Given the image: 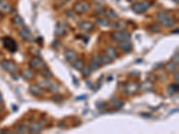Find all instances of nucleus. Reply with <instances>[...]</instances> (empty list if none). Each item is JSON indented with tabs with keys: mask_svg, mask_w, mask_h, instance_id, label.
<instances>
[{
	"mask_svg": "<svg viewBox=\"0 0 179 134\" xmlns=\"http://www.w3.org/2000/svg\"><path fill=\"white\" fill-rule=\"evenodd\" d=\"M30 66L32 67V68H34V69L39 70V72H40L41 70H43L44 68L47 67V66H46V64H45V63H44L40 58H39V57H34V58H32V59L31 60V62H30Z\"/></svg>",
	"mask_w": 179,
	"mask_h": 134,
	"instance_id": "423d86ee",
	"label": "nucleus"
},
{
	"mask_svg": "<svg viewBox=\"0 0 179 134\" xmlns=\"http://www.w3.org/2000/svg\"><path fill=\"white\" fill-rule=\"evenodd\" d=\"M3 102V99H2V95H1V93H0V104H1Z\"/></svg>",
	"mask_w": 179,
	"mask_h": 134,
	"instance_id": "7c9ffc66",
	"label": "nucleus"
},
{
	"mask_svg": "<svg viewBox=\"0 0 179 134\" xmlns=\"http://www.w3.org/2000/svg\"><path fill=\"white\" fill-rule=\"evenodd\" d=\"M11 10H12V8H11L10 5L8 3H7L5 1L0 2V12H2V13H10Z\"/></svg>",
	"mask_w": 179,
	"mask_h": 134,
	"instance_id": "6ab92c4d",
	"label": "nucleus"
},
{
	"mask_svg": "<svg viewBox=\"0 0 179 134\" xmlns=\"http://www.w3.org/2000/svg\"><path fill=\"white\" fill-rule=\"evenodd\" d=\"M151 7V4L147 1H141L132 6V10L136 14H143Z\"/></svg>",
	"mask_w": 179,
	"mask_h": 134,
	"instance_id": "20e7f679",
	"label": "nucleus"
},
{
	"mask_svg": "<svg viewBox=\"0 0 179 134\" xmlns=\"http://www.w3.org/2000/svg\"><path fill=\"white\" fill-rule=\"evenodd\" d=\"M80 29L83 31H91L93 30V24L90 22H82L80 23Z\"/></svg>",
	"mask_w": 179,
	"mask_h": 134,
	"instance_id": "f3484780",
	"label": "nucleus"
},
{
	"mask_svg": "<svg viewBox=\"0 0 179 134\" xmlns=\"http://www.w3.org/2000/svg\"><path fill=\"white\" fill-rule=\"evenodd\" d=\"M25 130H26V127H25L24 125H23V124L17 125V126L15 127V131H17L18 133H23Z\"/></svg>",
	"mask_w": 179,
	"mask_h": 134,
	"instance_id": "cd10ccee",
	"label": "nucleus"
},
{
	"mask_svg": "<svg viewBox=\"0 0 179 134\" xmlns=\"http://www.w3.org/2000/svg\"><path fill=\"white\" fill-rule=\"evenodd\" d=\"M0 132H1V130H0Z\"/></svg>",
	"mask_w": 179,
	"mask_h": 134,
	"instance_id": "c9c22d12",
	"label": "nucleus"
},
{
	"mask_svg": "<svg viewBox=\"0 0 179 134\" xmlns=\"http://www.w3.org/2000/svg\"><path fill=\"white\" fill-rule=\"evenodd\" d=\"M39 86L41 87L42 88L48 89V91H50V92H55V93H57L58 89H59L58 87L55 83H53V82H51V81H49L48 80H39Z\"/></svg>",
	"mask_w": 179,
	"mask_h": 134,
	"instance_id": "39448f33",
	"label": "nucleus"
},
{
	"mask_svg": "<svg viewBox=\"0 0 179 134\" xmlns=\"http://www.w3.org/2000/svg\"><path fill=\"white\" fill-rule=\"evenodd\" d=\"M42 88L41 87H39V85H32V86H31L30 87V92L32 94V95H34V96H36V97H40V96H42V94H43V91H42Z\"/></svg>",
	"mask_w": 179,
	"mask_h": 134,
	"instance_id": "4468645a",
	"label": "nucleus"
},
{
	"mask_svg": "<svg viewBox=\"0 0 179 134\" xmlns=\"http://www.w3.org/2000/svg\"><path fill=\"white\" fill-rule=\"evenodd\" d=\"M2 19V14H1V13H0V20Z\"/></svg>",
	"mask_w": 179,
	"mask_h": 134,
	"instance_id": "72a5a7b5",
	"label": "nucleus"
},
{
	"mask_svg": "<svg viewBox=\"0 0 179 134\" xmlns=\"http://www.w3.org/2000/svg\"><path fill=\"white\" fill-rule=\"evenodd\" d=\"M111 105H112V106L115 107L116 109H119V108H121V107L124 106V102H122V101L119 100V99H113V100L111 101Z\"/></svg>",
	"mask_w": 179,
	"mask_h": 134,
	"instance_id": "393cba45",
	"label": "nucleus"
},
{
	"mask_svg": "<svg viewBox=\"0 0 179 134\" xmlns=\"http://www.w3.org/2000/svg\"><path fill=\"white\" fill-rule=\"evenodd\" d=\"M1 112H2V106H0V113H1Z\"/></svg>",
	"mask_w": 179,
	"mask_h": 134,
	"instance_id": "473e14b6",
	"label": "nucleus"
},
{
	"mask_svg": "<svg viewBox=\"0 0 179 134\" xmlns=\"http://www.w3.org/2000/svg\"><path fill=\"white\" fill-rule=\"evenodd\" d=\"M12 22L18 28H22V27H24V22H23V20L19 16V15H16L15 16L13 19H12Z\"/></svg>",
	"mask_w": 179,
	"mask_h": 134,
	"instance_id": "aec40b11",
	"label": "nucleus"
},
{
	"mask_svg": "<svg viewBox=\"0 0 179 134\" xmlns=\"http://www.w3.org/2000/svg\"><path fill=\"white\" fill-rule=\"evenodd\" d=\"M139 88V86L135 83H128L124 86V93L127 95H131V94H134Z\"/></svg>",
	"mask_w": 179,
	"mask_h": 134,
	"instance_id": "9b49d317",
	"label": "nucleus"
},
{
	"mask_svg": "<svg viewBox=\"0 0 179 134\" xmlns=\"http://www.w3.org/2000/svg\"><path fill=\"white\" fill-rule=\"evenodd\" d=\"M20 36L26 41L28 42H31L33 41V36L31 31L30 30V29L28 27H23L21 31H20Z\"/></svg>",
	"mask_w": 179,
	"mask_h": 134,
	"instance_id": "6e6552de",
	"label": "nucleus"
},
{
	"mask_svg": "<svg viewBox=\"0 0 179 134\" xmlns=\"http://www.w3.org/2000/svg\"><path fill=\"white\" fill-rule=\"evenodd\" d=\"M65 59H66L67 62L73 64L77 59V55H76V53L73 50H72V49H66L65 51Z\"/></svg>",
	"mask_w": 179,
	"mask_h": 134,
	"instance_id": "ddd939ff",
	"label": "nucleus"
},
{
	"mask_svg": "<svg viewBox=\"0 0 179 134\" xmlns=\"http://www.w3.org/2000/svg\"><path fill=\"white\" fill-rule=\"evenodd\" d=\"M22 76L27 80H31L34 78V73L32 72V71L31 69H25L22 72Z\"/></svg>",
	"mask_w": 179,
	"mask_h": 134,
	"instance_id": "a211bd4d",
	"label": "nucleus"
},
{
	"mask_svg": "<svg viewBox=\"0 0 179 134\" xmlns=\"http://www.w3.org/2000/svg\"><path fill=\"white\" fill-rule=\"evenodd\" d=\"M112 27L114 29H116L118 30H122L125 28V23L123 22V21H118V22H116L112 24Z\"/></svg>",
	"mask_w": 179,
	"mask_h": 134,
	"instance_id": "4be33fe9",
	"label": "nucleus"
},
{
	"mask_svg": "<svg viewBox=\"0 0 179 134\" xmlns=\"http://www.w3.org/2000/svg\"><path fill=\"white\" fill-rule=\"evenodd\" d=\"M167 89H168L169 95H173V94H175V93H177L178 91H179L178 83L176 82L175 84H171V85H169L168 88H167Z\"/></svg>",
	"mask_w": 179,
	"mask_h": 134,
	"instance_id": "412c9836",
	"label": "nucleus"
},
{
	"mask_svg": "<svg viewBox=\"0 0 179 134\" xmlns=\"http://www.w3.org/2000/svg\"><path fill=\"white\" fill-rule=\"evenodd\" d=\"M178 73L176 72V75H175V79H176V82H178Z\"/></svg>",
	"mask_w": 179,
	"mask_h": 134,
	"instance_id": "2f4dec72",
	"label": "nucleus"
},
{
	"mask_svg": "<svg viewBox=\"0 0 179 134\" xmlns=\"http://www.w3.org/2000/svg\"><path fill=\"white\" fill-rule=\"evenodd\" d=\"M40 74L44 77V78H47V79H49V78H52V72L46 67V68H44L43 70H41L40 71Z\"/></svg>",
	"mask_w": 179,
	"mask_h": 134,
	"instance_id": "b1692460",
	"label": "nucleus"
},
{
	"mask_svg": "<svg viewBox=\"0 0 179 134\" xmlns=\"http://www.w3.org/2000/svg\"><path fill=\"white\" fill-rule=\"evenodd\" d=\"M3 45H4V48L7 50L12 53H15L18 49V45L16 41L11 37H5L3 38Z\"/></svg>",
	"mask_w": 179,
	"mask_h": 134,
	"instance_id": "f03ea898",
	"label": "nucleus"
},
{
	"mask_svg": "<svg viewBox=\"0 0 179 134\" xmlns=\"http://www.w3.org/2000/svg\"><path fill=\"white\" fill-rule=\"evenodd\" d=\"M43 127L39 122H33L30 126H28V130L31 133H38L42 130Z\"/></svg>",
	"mask_w": 179,
	"mask_h": 134,
	"instance_id": "2eb2a0df",
	"label": "nucleus"
},
{
	"mask_svg": "<svg viewBox=\"0 0 179 134\" xmlns=\"http://www.w3.org/2000/svg\"><path fill=\"white\" fill-rule=\"evenodd\" d=\"M91 69H92L91 67H85L84 69L82 68V73H83V75H84L85 77L90 76V74H91V72H92V70H91Z\"/></svg>",
	"mask_w": 179,
	"mask_h": 134,
	"instance_id": "c756f323",
	"label": "nucleus"
},
{
	"mask_svg": "<svg viewBox=\"0 0 179 134\" xmlns=\"http://www.w3.org/2000/svg\"><path fill=\"white\" fill-rule=\"evenodd\" d=\"M66 32V26L64 22H58L56 25L55 28V35L57 37H61L64 36Z\"/></svg>",
	"mask_w": 179,
	"mask_h": 134,
	"instance_id": "f8f14e48",
	"label": "nucleus"
},
{
	"mask_svg": "<svg viewBox=\"0 0 179 134\" xmlns=\"http://www.w3.org/2000/svg\"><path fill=\"white\" fill-rule=\"evenodd\" d=\"M97 24H99L100 26H108L109 22L107 19L104 18H99L97 20Z\"/></svg>",
	"mask_w": 179,
	"mask_h": 134,
	"instance_id": "bb28decb",
	"label": "nucleus"
},
{
	"mask_svg": "<svg viewBox=\"0 0 179 134\" xmlns=\"http://www.w3.org/2000/svg\"><path fill=\"white\" fill-rule=\"evenodd\" d=\"M89 9H90V6L85 3H76L73 6V10L77 14L86 13Z\"/></svg>",
	"mask_w": 179,
	"mask_h": 134,
	"instance_id": "9d476101",
	"label": "nucleus"
},
{
	"mask_svg": "<svg viewBox=\"0 0 179 134\" xmlns=\"http://www.w3.org/2000/svg\"><path fill=\"white\" fill-rule=\"evenodd\" d=\"M73 66L75 68V69H77V70H81L82 68H83V64H82V62L81 61V60H75L73 63Z\"/></svg>",
	"mask_w": 179,
	"mask_h": 134,
	"instance_id": "a878e982",
	"label": "nucleus"
},
{
	"mask_svg": "<svg viewBox=\"0 0 179 134\" xmlns=\"http://www.w3.org/2000/svg\"><path fill=\"white\" fill-rule=\"evenodd\" d=\"M176 67H177V64H176L175 62H170V63H168V64H167L166 70H167L168 72H173L175 71Z\"/></svg>",
	"mask_w": 179,
	"mask_h": 134,
	"instance_id": "5701e85b",
	"label": "nucleus"
},
{
	"mask_svg": "<svg viewBox=\"0 0 179 134\" xmlns=\"http://www.w3.org/2000/svg\"><path fill=\"white\" fill-rule=\"evenodd\" d=\"M105 53H106V56L113 60V59H116L117 57V53H116V50L113 48V47H108L106 49H105Z\"/></svg>",
	"mask_w": 179,
	"mask_h": 134,
	"instance_id": "dca6fc26",
	"label": "nucleus"
},
{
	"mask_svg": "<svg viewBox=\"0 0 179 134\" xmlns=\"http://www.w3.org/2000/svg\"><path fill=\"white\" fill-rule=\"evenodd\" d=\"M156 18L158 20V22L163 25L164 27H172L175 24V21L174 19L166 12H159L157 14Z\"/></svg>",
	"mask_w": 179,
	"mask_h": 134,
	"instance_id": "f257e3e1",
	"label": "nucleus"
},
{
	"mask_svg": "<svg viewBox=\"0 0 179 134\" xmlns=\"http://www.w3.org/2000/svg\"><path fill=\"white\" fill-rule=\"evenodd\" d=\"M106 14H107L109 18H111V19H114V18H116V17H117V14H116L113 10H110V9H108V12H106Z\"/></svg>",
	"mask_w": 179,
	"mask_h": 134,
	"instance_id": "c85d7f7f",
	"label": "nucleus"
},
{
	"mask_svg": "<svg viewBox=\"0 0 179 134\" xmlns=\"http://www.w3.org/2000/svg\"><path fill=\"white\" fill-rule=\"evenodd\" d=\"M117 46L119 48V49L124 53H128L132 50V45L131 43L130 40H125V41H122L117 43Z\"/></svg>",
	"mask_w": 179,
	"mask_h": 134,
	"instance_id": "1a4fd4ad",
	"label": "nucleus"
},
{
	"mask_svg": "<svg viewBox=\"0 0 179 134\" xmlns=\"http://www.w3.org/2000/svg\"><path fill=\"white\" fill-rule=\"evenodd\" d=\"M111 38L116 41V43L125 41V40H130L131 39V35L129 32L124 31V30H117L114 33L111 34Z\"/></svg>",
	"mask_w": 179,
	"mask_h": 134,
	"instance_id": "7ed1b4c3",
	"label": "nucleus"
},
{
	"mask_svg": "<svg viewBox=\"0 0 179 134\" xmlns=\"http://www.w3.org/2000/svg\"><path fill=\"white\" fill-rule=\"evenodd\" d=\"M2 1H4V0H0V2H2Z\"/></svg>",
	"mask_w": 179,
	"mask_h": 134,
	"instance_id": "f704fd0d",
	"label": "nucleus"
},
{
	"mask_svg": "<svg viewBox=\"0 0 179 134\" xmlns=\"http://www.w3.org/2000/svg\"><path fill=\"white\" fill-rule=\"evenodd\" d=\"M0 64H1V66H2L3 69H5L7 72H10V73H15L17 71V66L13 62H10V61H2Z\"/></svg>",
	"mask_w": 179,
	"mask_h": 134,
	"instance_id": "0eeeda50",
	"label": "nucleus"
}]
</instances>
